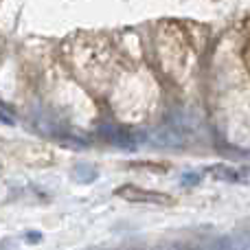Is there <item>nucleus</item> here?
Masks as SVG:
<instances>
[{
  "label": "nucleus",
  "mask_w": 250,
  "mask_h": 250,
  "mask_svg": "<svg viewBox=\"0 0 250 250\" xmlns=\"http://www.w3.org/2000/svg\"><path fill=\"white\" fill-rule=\"evenodd\" d=\"M117 195L123 200H129V202H143V204H158V207H167V204H173L171 195H165L160 191H147V189H138V187L132 185H123L117 189Z\"/></svg>",
  "instance_id": "nucleus-1"
},
{
  "label": "nucleus",
  "mask_w": 250,
  "mask_h": 250,
  "mask_svg": "<svg viewBox=\"0 0 250 250\" xmlns=\"http://www.w3.org/2000/svg\"><path fill=\"white\" fill-rule=\"evenodd\" d=\"M97 132L105 138L108 143L112 145L121 147V149H136V138L129 129H125L123 125H117V123H101Z\"/></svg>",
  "instance_id": "nucleus-2"
},
{
  "label": "nucleus",
  "mask_w": 250,
  "mask_h": 250,
  "mask_svg": "<svg viewBox=\"0 0 250 250\" xmlns=\"http://www.w3.org/2000/svg\"><path fill=\"white\" fill-rule=\"evenodd\" d=\"M73 173H75V180H79V182H83V185H90V182H95L97 180V169L92 167V165H88V163H79V165H75V169H73Z\"/></svg>",
  "instance_id": "nucleus-3"
},
{
  "label": "nucleus",
  "mask_w": 250,
  "mask_h": 250,
  "mask_svg": "<svg viewBox=\"0 0 250 250\" xmlns=\"http://www.w3.org/2000/svg\"><path fill=\"white\" fill-rule=\"evenodd\" d=\"M0 121L7 123V125H11V123H13V117H11V114H7L2 108H0Z\"/></svg>",
  "instance_id": "nucleus-4"
},
{
  "label": "nucleus",
  "mask_w": 250,
  "mask_h": 250,
  "mask_svg": "<svg viewBox=\"0 0 250 250\" xmlns=\"http://www.w3.org/2000/svg\"><path fill=\"white\" fill-rule=\"evenodd\" d=\"M195 182H198V176H195V173H189V176L182 178V185H195Z\"/></svg>",
  "instance_id": "nucleus-5"
},
{
  "label": "nucleus",
  "mask_w": 250,
  "mask_h": 250,
  "mask_svg": "<svg viewBox=\"0 0 250 250\" xmlns=\"http://www.w3.org/2000/svg\"><path fill=\"white\" fill-rule=\"evenodd\" d=\"M40 239H42V235H40V233H26V242H35V244H38Z\"/></svg>",
  "instance_id": "nucleus-6"
},
{
  "label": "nucleus",
  "mask_w": 250,
  "mask_h": 250,
  "mask_svg": "<svg viewBox=\"0 0 250 250\" xmlns=\"http://www.w3.org/2000/svg\"><path fill=\"white\" fill-rule=\"evenodd\" d=\"M160 250H187V246H182V244H169V246H163Z\"/></svg>",
  "instance_id": "nucleus-7"
},
{
  "label": "nucleus",
  "mask_w": 250,
  "mask_h": 250,
  "mask_svg": "<svg viewBox=\"0 0 250 250\" xmlns=\"http://www.w3.org/2000/svg\"><path fill=\"white\" fill-rule=\"evenodd\" d=\"M207 250H226V246H222V244H213V246H208Z\"/></svg>",
  "instance_id": "nucleus-8"
}]
</instances>
